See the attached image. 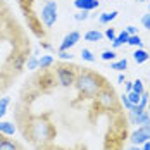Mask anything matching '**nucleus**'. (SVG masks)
<instances>
[{"mask_svg":"<svg viewBox=\"0 0 150 150\" xmlns=\"http://www.w3.org/2000/svg\"><path fill=\"white\" fill-rule=\"evenodd\" d=\"M105 85H107V81L98 73L83 69V71H79L76 74L74 86L81 98H93V97H97V93L102 90Z\"/></svg>","mask_w":150,"mask_h":150,"instance_id":"obj_1","label":"nucleus"},{"mask_svg":"<svg viewBox=\"0 0 150 150\" xmlns=\"http://www.w3.org/2000/svg\"><path fill=\"white\" fill-rule=\"evenodd\" d=\"M26 135L30 136V140L38 145V147H45L52 142V138L55 136V129L52 126V122L45 117H31L26 122L24 128Z\"/></svg>","mask_w":150,"mask_h":150,"instance_id":"obj_2","label":"nucleus"},{"mask_svg":"<svg viewBox=\"0 0 150 150\" xmlns=\"http://www.w3.org/2000/svg\"><path fill=\"white\" fill-rule=\"evenodd\" d=\"M97 105L100 109H105V110H110V109H116L117 105V98H116V91L112 90L109 85H105L102 90L97 93Z\"/></svg>","mask_w":150,"mask_h":150,"instance_id":"obj_3","label":"nucleus"},{"mask_svg":"<svg viewBox=\"0 0 150 150\" xmlns=\"http://www.w3.org/2000/svg\"><path fill=\"white\" fill-rule=\"evenodd\" d=\"M57 4L54 0H47L45 5L42 7V12H40V17H42V23L45 24V28H52L57 21Z\"/></svg>","mask_w":150,"mask_h":150,"instance_id":"obj_4","label":"nucleus"},{"mask_svg":"<svg viewBox=\"0 0 150 150\" xmlns=\"http://www.w3.org/2000/svg\"><path fill=\"white\" fill-rule=\"evenodd\" d=\"M55 74H57V81H59L60 86H64V88H69V86H73L76 81V73L74 67H69V66H59L57 69H55Z\"/></svg>","mask_w":150,"mask_h":150,"instance_id":"obj_5","label":"nucleus"},{"mask_svg":"<svg viewBox=\"0 0 150 150\" xmlns=\"http://www.w3.org/2000/svg\"><path fill=\"white\" fill-rule=\"evenodd\" d=\"M149 140H150V124H147V126H138L135 131L131 133V136H129L131 145H138V147H142Z\"/></svg>","mask_w":150,"mask_h":150,"instance_id":"obj_6","label":"nucleus"},{"mask_svg":"<svg viewBox=\"0 0 150 150\" xmlns=\"http://www.w3.org/2000/svg\"><path fill=\"white\" fill-rule=\"evenodd\" d=\"M79 38H81V35H79L78 31H71V33H67V35L62 38V43L59 45V50H71V48L79 42Z\"/></svg>","mask_w":150,"mask_h":150,"instance_id":"obj_7","label":"nucleus"},{"mask_svg":"<svg viewBox=\"0 0 150 150\" xmlns=\"http://www.w3.org/2000/svg\"><path fill=\"white\" fill-rule=\"evenodd\" d=\"M98 5H100L98 0H74V7L78 11H88V12H91Z\"/></svg>","mask_w":150,"mask_h":150,"instance_id":"obj_8","label":"nucleus"},{"mask_svg":"<svg viewBox=\"0 0 150 150\" xmlns=\"http://www.w3.org/2000/svg\"><path fill=\"white\" fill-rule=\"evenodd\" d=\"M129 121H131V124H136V126H147V124H150V114L147 110H143L138 116H129Z\"/></svg>","mask_w":150,"mask_h":150,"instance_id":"obj_9","label":"nucleus"},{"mask_svg":"<svg viewBox=\"0 0 150 150\" xmlns=\"http://www.w3.org/2000/svg\"><path fill=\"white\" fill-rule=\"evenodd\" d=\"M128 38H129V35H128L126 31L122 30L119 35H116V38L112 40V48L116 50V48H119V47L126 45V43H128Z\"/></svg>","mask_w":150,"mask_h":150,"instance_id":"obj_10","label":"nucleus"},{"mask_svg":"<svg viewBox=\"0 0 150 150\" xmlns=\"http://www.w3.org/2000/svg\"><path fill=\"white\" fill-rule=\"evenodd\" d=\"M16 133V126L9 121H0V135L4 136H12Z\"/></svg>","mask_w":150,"mask_h":150,"instance_id":"obj_11","label":"nucleus"},{"mask_svg":"<svg viewBox=\"0 0 150 150\" xmlns=\"http://www.w3.org/2000/svg\"><path fill=\"white\" fill-rule=\"evenodd\" d=\"M133 59H135L136 64H143V62H147V60L150 59V54L142 47V48H136L135 54H133Z\"/></svg>","mask_w":150,"mask_h":150,"instance_id":"obj_12","label":"nucleus"},{"mask_svg":"<svg viewBox=\"0 0 150 150\" xmlns=\"http://www.w3.org/2000/svg\"><path fill=\"white\" fill-rule=\"evenodd\" d=\"M104 38V33L98 30H90L85 33V40L86 42H91V43H97V42H100Z\"/></svg>","mask_w":150,"mask_h":150,"instance_id":"obj_13","label":"nucleus"},{"mask_svg":"<svg viewBox=\"0 0 150 150\" xmlns=\"http://www.w3.org/2000/svg\"><path fill=\"white\" fill-rule=\"evenodd\" d=\"M117 11H112V12H104V14H100V17H98V23L100 24H109L110 21H114L116 17H117Z\"/></svg>","mask_w":150,"mask_h":150,"instance_id":"obj_14","label":"nucleus"},{"mask_svg":"<svg viewBox=\"0 0 150 150\" xmlns=\"http://www.w3.org/2000/svg\"><path fill=\"white\" fill-rule=\"evenodd\" d=\"M0 150H21L19 145L16 143L14 140H9V138H4L0 142Z\"/></svg>","mask_w":150,"mask_h":150,"instance_id":"obj_15","label":"nucleus"},{"mask_svg":"<svg viewBox=\"0 0 150 150\" xmlns=\"http://www.w3.org/2000/svg\"><path fill=\"white\" fill-rule=\"evenodd\" d=\"M52 64H54V57L52 55H42L38 59V67H42V69H48Z\"/></svg>","mask_w":150,"mask_h":150,"instance_id":"obj_16","label":"nucleus"},{"mask_svg":"<svg viewBox=\"0 0 150 150\" xmlns=\"http://www.w3.org/2000/svg\"><path fill=\"white\" fill-rule=\"evenodd\" d=\"M128 45L136 47V48H142V47H143L142 36H140V35H129V38H128Z\"/></svg>","mask_w":150,"mask_h":150,"instance_id":"obj_17","label":"nucleus"},{"mask_svg":"<svg viewBox=\"0 0 150 150\" xmlns=\"http://www.w3.org/2000/svg\"><path fill=\"white\" fill-rule=\"evenodd\" d=\"M128 67V60L121 59V60H112L110 62V69H116V71H124Z\"/></svg>","mask_w":150,"mask_h":150,"instance_id":"obj_18","label":"nucleus"},{"mask_svg":"<svg viewBox=\"0 0 150 150\" xmlns=\"http://www.w3.org/2000/svg\"><path fill=\"white\" fill-rule=\"evenodd\" d=\"M11 104V98L9 97H4V98H0V119L7 114V105Z\"/></svg>","mask_w":150,"mask_h":150,"instance_id":"obj_19","label":"nucleus"},{"mask_svg":"<svg viewBox=\"0 0 150 150\" xmlns=\"http://www.w3.org/2000/svg\"><path fill=\"white\" fill-rule=\"evenodd\" d=\"M79 55H81V59L86 60V62H95V55H93V52L88 50V48H83Z\"/></svg>","mask_w":150,"mask_h":150,"instance_id":"obj_20","label":"nucleus"},{"mask_svg":"<svg viewBox=\"0 0 150 150\" xmlns=\"http://www.w3.org/2000/svg\"><path fill=\"white\" fill-rule=\"evenodd\" d=\"M100 57H102V60H110V62H112V60H116L117 54H116V50L112 48V50H104Z\"/></svg>","mask_w":150,"mask_h":150,"instance_id":"obj_21","label":"nucleus"},{"mask_svg":"<svg viewBox=\"0 0 150 150\" xmlns=\"http://www.w3.org/2000/svg\"><path fill=\"white\" fill-rule=\"evenodd\" d=\"M26 67H28L30 71L38 69V59H36V55H33V57H30V59L26 60Z\"/></svg>","mask_w":150,"mask_h":150,"instance_id":"obj_22","label":"nucleus"},{"mask_svg":"<svg viewBox=\"0 0 150 150\" xmlns=\"http://www.w3.org/2000/svg\"><path fill=\"white\" fill-rule=\"evenodd\" d=\"M133 91L138 93V95H142V93L145 91V88H143V81H142V79H135V81H133Z\"/></svg>","mask_w":150,"mask_h":150,"instance_id":"obj_23","label":"nucleus"},{"mask_svg":"<svg viewBox=\"0 0 150 150\" xmlns=\"http://www.w3.org/2000/svg\"><path fill=\"white\" fill-rule=\"evenodd\" d=\"M121 104L124 105V109H126V110H131V107H133V104L129 102V98H128V95H126V93H122V95H121Z\"/></svg>","mask_w":150,"mask_h":150,"instance_id":"obj_24","label":"nucleus"},{"mask_svg":"<svg viewBox=\"0 0 150 150\" xmlns=\"http://www.w3.org/2000/svg\"><path fill=\"white\" fill-rule=\"evenodd\" d=\"M59 59H62V60H71L73 59V54H71V50H59Z\"/></svg>","mask_w":150,"mask_h":150,"instance_id":"obj_25","label":"nucleus"},{"mask_svg":"<svg viewBox=\"0 0 150 150\" xmlns=\"http://www.w3.org/2000/svg\"><path fill=\"white\" fill-rule=\"evenodd\" d=\"M116 35H117V33H116V30H114V28H107V30H105V33H104V36L109 40V42H112V40L116 38Z\"/></svg>","mask_w":150,"mask_h":150,"instance_id":"obj_26","label":"nucleus"},{"mask_svg":"<svg viewBox=\"0 0 150 150\" xmlns=\"http://www.w3.org/2000/svg\"><path fill=\"white\" fill-rule=\"evenodd\" d=\"M88 17H90L88 11H79L78 14H74V19H76V21H86Z\"/></svg>","mask_w":150,"mask_h":150,"instance_id":"obj_27","label":"nucleus"},{"mask_svg":"<svg viewBox=\"0 0 150 150\" xmlns=\"http://www.w3.org/2000/svg\"><path fill=\"white\" fill-rule=\"evenodd\" d=\"M128 95V98H129V102L133 105H136L138 102H140V95L138 93H135V91H129V93H126Z\"/></svg>","mask_w":150,"mask_h":150,"instance_id":"obj_28","label":"nucleus"},{"mask_svg":"<svg viewBox=\"0 0 150 150\" xmlns=\"http://www.w3.org/2000/svg\"><path fill=\"white\" fill-rule=\"evenodd\" d=\"M12 64H14V69H17V71H19V69H23V66L26 64V59H24V57H17Z\"/></svg>","mask_w":150,"mask_h":150,"instance_id":"obj_29","label":"nucleus"},{"mask_svg":"<svg viewBox=\"0 0 150 150\" xmlns=\"http://www.w3.org/2000/svg\"><path fill=\"white\" fill-rule=\"evenodd\" d=\"M142 24H143V28H145V30L150 31V12L142 17Z\"/></svg>","mask_w":150,"mask_h":150,"instance_id":"obj_30","label":"nucleus"},{"mask_svg":"<svg viewBox=\"0 0 150 150\" xmlns=\"http://www.w3.org/2000/svg\"><path fill=\"white\" fill-rule=\"evenodd\" d=\"M124 31L128 35H138V28L136 26H128V28H124Z\"/></svg>","mask_w":150,"mask_h":150,"instance_id":"obj_31","label":"nucleus"},{"mask_svg":"<svg viewBox=\"0 0 150 150\" xmlns=\"http://www.w3.org/2000/svg\"><path fill=\"white\" fill-rule=\"evenodd\" d=\"M124 88H126V93L133 91V81H126V83H124Z\"/></svg>","mask_w":150,"mask_h":150,"instance_id":"obj_32","label":"nucleus"},{"mask_svg":"<svg viewBox=\"0 0 150 150\" xmlns=\"http://www.w3.org/2000/svg\"><path fill=\"white\" fill-rule=\"evenodd\" d=\"M43 150H66V149H60V147H48V145H45Z\"/></svg>","mask_w":150,"mask_h":150,"instance_id":"obj_33","label":"nucleus"},{"mask_svg":"<svg viewBox=\"0 0 150 150\" xmlns=\"http://www.w3.org/2000/svg\"><path fill=\"white\" fill-rule=\"evenodd\" d=\"M142 150H150V140H149V142H145V143L142 145Z\"/></svg>","mask_w":150,"mask_h":150,"instance_id":"obj_34","label":"nucleus"},{"mask_svg":"<svg viewBox=\"0 0 150 150\" xmlns=\"http://www.w3.org/2000/svg\"><path fill=\"white\" fill-rule=\"evenodd\" d=\"M117 83H126V78H124V74H119V78H117Z\"/></svg>","mask_w":150,"mask_h":150,"instance_id":"obj_35","label":"nucleus"},{"mask_svg":"<svg viewBox=\"0 0 150 150\" xmlns=\"http://www.w3.org/2000/svg\"><path fill=\"white\" fill-rule=\"evenodd\" d=\"M126 150H142V147H138V145H131V147H128Z\"/></svg>","mask_w":150,"mask_h":150,"instance_id":"obj_36","label":"nucleus"},{"mask_svg":"<svg viewBox=\"0 0 150 150\" xmlns=\"http://www.w3.org/2000/svg\"><path fill=\"white\" fill-rule=\"evenodd\" d=\"M42 47L47 48V50H52V45H48V43H42Z\"/></svg>","mask_w":150,"mask_h":150,"instance_id":"obj_37","label":"nucleus"},{"mask_svg":"<svg viewBox=\"0 0 150 150\" xmlns=\"http://www.w3.org/2000/svg\"><path fill=\"white\" fill-rule=\"evenodd\" d=\"M4 138H5V136H4V135H0V142H2V140H4Z\"/></svg>","mask_w":150,"mask_h":150,"instance_id":"obj_38","label":"nucleus"},{"mask_svg":"<svg viewBox=\"0 0 150 150\" xmlns=\"http://www.w3.org/2000/svg\"><path fill=\"white\" fill-rule=\"evenodd\" d=\"M149 107H150V93H149Z\"/></svg>","mask_w":150,"mask_h":150,"instance_id":"obj_39","label":"nucleus"},{"mask_svg":"<svg viewBox=\"0 0 150 150\" xmlns=\"http://www.w3.org/2000/svg\"><path fill=\"white\" fill-rule=\"evenodd\" d=\"M138 2H145V0H138Z\"/></svg>","mask_w":150,"mask_h":150,"instance_id":"obj_40","label":"nucleus"},{"mask_svg":"<svg viewBox=\"0 0 150 150\" xmlns=\"http://www.w3.org/2000/svg\"><path fill=\"white\" fill-rule=\"evenodd\" d=\"M149 11H150V4H149Z\"/></svg>","mask_w":150,"mask_h":150,"instance_id":"obj_41","label":"nucleus"},{"mask_svg":"<svg viewBox=\"0 0 150 150\" xmlns=\"http://www.w3.org/2000/svg\"><path fill=\"white\" fill-rule=\"evenodd\" d=\"M149 54H150V52H149Z\"/></svg>","mask_w":150,"mask_h":150,"instance_id":"obj_42","label":"nucleus"}]
</instances>
